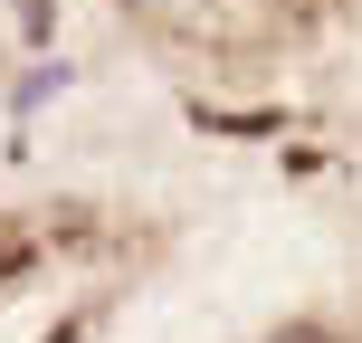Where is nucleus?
I'll return each instance as SVG.
<instances>
[{"label":"nucleus","mask_w":362,"mask_h":343,"mask_svg":"<svg viewBox=\"0 0 362 343\" xmlns=\"http://www.w3.org/2000/svg\"><path fill=\"white\" fill-rule=\"evenodd\" d=\"M19 267H29V238H19V229H0V277H19Z\"/></svg>","instance_id":"1"},{"label":"nucleus","mask_w":362,"mask_h":343,"mask_svg":"<svg viewBox=\"0 0 362 343\" xmlns=\"http://www.w3.org/2000/svg\"><path fill=\"white\" fill-rule=\"evenodd\" d=\"M276 343H325V334H315V325H305V334H276Z\"/></svg>","instance_id":"2"}]
</instances>
